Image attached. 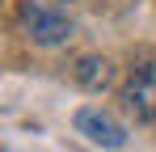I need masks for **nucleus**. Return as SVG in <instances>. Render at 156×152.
<instances>
[{
    "label": "nucleus",
    "instance_id": "1",
    "mask_svg": "<svg viewBox=\"0 0 156 152\" xmlns=\"http://www.w3.org/2000/svg\"><path fill=\"white\" fill-rule=\"evenodd\" d=\"M17 17H21V30L30 34L34 47H63L76 38V21L55 0H21Z\"/></svg>",
    "mask_w": 156,
    "mask_h": 152
},
{
    "label": "nucleus",
    "instance_id": "2",
    "mask_svg": "<svg viewBox=\"0 0 156 152\" xmlns=\"http://www.w3.org/2000/svg\"><path fill=\"white\" fill-rule=\"evenodd\" d=\"M122 106L135 114V123L156 118V55H139L122 85Z\"/></svg>",
    "mask_w": 156,
    "mask_h": 152
},
{
    "label": "nucleus",
    "instance_id": "3",
    "mask_svg": "<svg viewBox=\"0 0 156 152\" xmlns=\"http://www.w3.org/2000/svg\"><path fill=\"white\" fill-rule=\"evenodd\" d=\"M72 123H76V131L89 144H97V148H122V144H127V127L118 123L110 110H101V106H80Z\"/></svg>",
    "mask_w": 156,
    "mask_h": 152
},
{
    "label": "nucleus",
    "instance_id": "4",
    "mask_svg": "<svg viewBox=\"0 0 156 152\" xmlns=\"http://www.w3.org/2000/svg\"><path fill=\"white\" fill-rule=\"evenodd\" d=\"M72 76H76L80 89H89V93H105V89L114 85V63H110L105 55H80Z\"/></svg>",
    "mask_w": 156,
    "mask_h": 152
}]
</instances>
